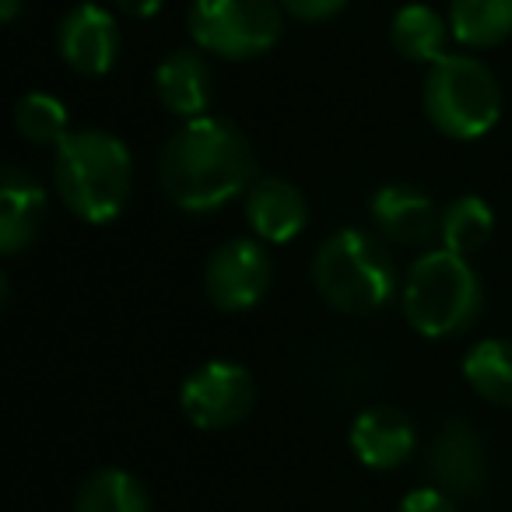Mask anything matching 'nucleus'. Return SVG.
Here are the masks:
<instances>
[{
    "instance_id": "obj_17",
    "label": "nucleus",
    "mask_w": 512,
    "mask_h": 512,
    "mask_svg": "<svg viewBox=\"0 0 512 512\" xmlns=\"http://www.w3.org/2000/svg\"><path fill=\"white\" fill-rule=\"evenodd\" d=\"M453 39L470 50H491L512 36V0H449Z\"/></svg>"
},
{
    "instance_id": "obj_18",
    "label": "nucleus",
    "mask_w": 512,
    "mask_h": 512,
    "mask_svg": "<svg viewBox=\"0 0 512 512\" xmlns=\"http://www.w3.org/2000/svg\"><path fill=\"white\" fill-rule=\"evenodd\" d=\"M463 379L481 400L512 407V341H477L463 358Z\"/></svg>"
},
{
    "instance_id": "obj_16",
    "label": "nucleus",
    "mask_w": 512,
    "mask_h": 512,
    "mask_svg": "<svg viewBox=\"0 0 512 512\" xmlns=\"http://www.w3.org/2000/svg\"><path fill=\"white\" fill-rule=\"evenodd\" d=\"M449 22L428 4H404L390 22V39L397 46V53L414 64H435L439 57H446V39H449Z\"/></svg>"
},
{
    "instance_id": "obj_10",
    "label": "nucleus",
    "mask_w": 512,
    "mask_h": 512,
    "mask_svg": "<svg viewBox=\"0 0 512 512\" xmlns=\"http://www.w3.org/2000/svg\"><path fill=\"white\" fill-rule=\"evenodd\" d=\"M57 46L64 64L74 74L102 78V74L113 71L116 57H120V29H116L113 15L106 8H99V4H78L60 22Z\"/></svg>"
},
{
    "instance_id": "obj_1",
    "label": "nucleus",
    "mask_w": 512,
    "mask_h": 512,
    "mask_svg": "<svg viewBox=\"0 0 512 512\" xmlns=\"http://www.w3.org/2000/svg\"><path fill=\"white\" fill-rule=\"evenodd\" d=\"M256 176V158L246 134L221 116H193L165 141L158 158L162 190L179 211L211 214L246 197Z\"/></svg>"
},
{
    "instance_id": "obj_22",
    "label": "nucleus",
    "mask_w": 512,
    "mask_h": 512,
    "mask_svg": "<svg viewBox=\"0 0 512 512\" xmlns=\"http://www.w3.org/2000/svg\"><path fill=\"white\" fill-rule=\"evenodd\" d=\"M351 0H281V8L299 22H330L337 18Z\"/></svg>"
},
{
    "instance_id": "obj_15",
    "label": "nucleus",
    "mask_w": 512,
    "mask_h": 512,
    "mask_svg": "<svg viewBox=\"0 0 512 512\" xmlns=\"http://www.w3.org/2000/svg\"><path fill=\"white\" fill-rule=\"evenodd\" d=\"M211 67L197 50H176L158 64L155 71V92L169 113L193 120L204 116L211 106Z\"/></svg>"
},
{
    "instance_id": "obj_20",
    "label": "nucleus",
    "mask_w": 512,
    "mask_h": 512,
    "mask_svg": "<svg viewBox=\"0 0 512 512\" xmlns=\"http://www.w3.org/2000/svg\"><path fill=\"white\" fill-rule=\"evenodd\" d=\"M491 232H495V214H491V207L481 197H456L442 211L439 239L453 253L460 256L477 253L481 246H488Z\"/></svg>"
},
{
    "instance_id": "obj_9",
    "label": "nucleus",
    "mask_w": 512,
    "mask_h": 512,
    "mask_svg": "<svg viewBox=\"0 0 512 512\" xmlns=\"http://www.w3.org/2000/svg\"><path fill=\"white\" fill-rule=\"evenodd\" d=\"M428 470H432L435 484L453 498H470L484 488L488 453H484V439L467 418H449L435 432L432 446H428Z\"/></svg>"
},
{
    "instance_id": "obj_13",
    "label": "nucleus",
    "mask_w": 512,
    "mask_h": 512,
    "mask_svg": "<svg viewBox=\"0 0 512 512\" xmlns=\"http://www.w3.org/2000/svg\"><path fill=\"white\" fill-rule=\"evenodd\" d=\"M418 446L414 425L397 407H369L351 425V449L372 470H393L407 463Z\"/></svg>"
},
{
    "instance_id": "obj_6",
    "label": "nucleus",
    "mask_w": 512,
    "mask_h": 512,
    "mask_svg": "<svg viewBox=\"0 0 512 512\" xmlns=\"http://www.w3.org/2000/svg\"><path fill=\"white\" fill-rule=\"evenodd\" d=\"M281 0H193L190 36L204 53L253 60L278 46L285 32Z\"/></svg>"
},
{
    "instance_id": "obj_8",
    "label": "nucleus",
    "mask_w": 512,
    "mask_h": 512,
    "mask_svg": "<svg viewBox=\"0 0 512 512\" xmlns=\"http://www.w3.org/2000/svg\"><path fill=\"white\" fill-rule=\"evenodd\" d=\"M271 281V256L253 239H228L207 256L204 292L221 313H246L260 306L264 295L271 292Z\"/></svg>"
},
{
    "instance_id": "obj_11",
    "label": "nucleus",
    "mask_w": 512,
    "mask_h": 512,
    "mask_svg": "<svg viewBox=\"0 0 512 512\" xmlns=\"http://www.w3.org/2000/svg\"><path fill=\"white\" fill-rule=\"evenodd\" d=\"M50 200L32 172L8 165L0 172V253L15 256L36 242L46 225Z\"/></svg>"
},
{
    "instance_id": "obj_14",
    "label": "nucleus",
    "mask_w": 512,
    "mask_h": 512,
    "mask_svg": "<svg viewBox=\"0 0 512 512\" xmlns=\"http://www.w3.org/2000/svg\"><path fill=\"white\" fill-rule=\"evenodd\" d=\"M246 221L260 239L292 242L309 225V204L295 183L267 176L246 190Z\"/></svg>"
},
{
    "instance_id": "obj_23",
    "label": "nucleus",
    "mask_w": 512,
    "mask_h": 512,
    "mask_svg": "<svg viewBox=\"0 0 512 512\" xmlns=\"http://www.w3.org/2000/svg\"><path fill=\"white\" fill-rule=\"evenodd\" d=\"M397 512H456L453 495H446L442 488H418L411 495H404Z\"/></svg>"
},
{
    "instance_id": "obj_25",
    "label": "nucleus",
    "mask_w": 512,
    "mask_h": 512,
    "mask_svg": "<svg viewBox=\"0 0 512 512\" xmlns=\"http://www.w3.org/2000/svg\"><path fill=\"white\" fill-rule=\"evenodd\" d=\"M22 8H25V0H0V22L11 25L18 15H22Z\"/></svg>"
},
{
    "instance_id": "obj_2",
    "label": "nucleus",
    "mask_w": 512,
    "mask_h": 512,
    "mask_svg": "<svg viewBox=\"0 0 512 512\" xmlns=\"http://www.w3.org/2000/svg\"><path fill=\"white\" fill-rule=\"evenodd\" d=\"M57 193L74 218L106 225L120 218L134 183V158L109 130H71L53 158Z\"/></svg>"
},
{
    "instance_id": "obj_24",
    "label": "nucleus",
    "mask_w": 512,
    "mask_h": 512,
    "mask_svg": "<svg viewBox=\"0 0 512 512\" xmlns=\"http://www.w3.org/2000/svg\"><path fill=\"white\" fill-rule=\"evenodd\" d=\"M165 0H116V8L130 18H155Z\"/></svg>"
},
{
    "instance_id": "obj_21",
    "label": "nucleus",
    "mask_w": 512,
    "mask_h": 512,
    "mask_svg": "<svg viewBox=\"0 0 512 512\" xmlns=\"http://www.w3.org/2000/svg\"><path fill=\"white\" fill-rule=\"evenodd\" d=\"M15 127L25 141L32 144H53L57 148L71 130H67V109L60 99L46 92H29L15 106Z\"/></svg>"
},
{
    "instance_id": "obj_19",
    "label": "nucleus",
    "mask_w": 512,
    "mask_h": 512,
    "mask_svg": "<svg viewBox=\"0 0 512 512\" xmlns=\"http://www.w3.org/2000/svg\"><path fill=\"white\" fill-rule=\"evenodd\" d=\"M74 512H151V498L134 474L102 467L78 488Z\"/></svg>"
},
{
    "instance_id": "obj_12",
    "label": "nucleus",
    "mask_w": 512,
    "mask_h": 512,
    "mask_svg": "<svg viewBox=\"0 0 512 512\" xmlns=\"http://www.w3.org/2000/svg\"><path fill=\"white\" fill-rule=\"evenodd\" d=\"M369 211L379 235H386L397 246H425V242H432L439 235L442 211L418 186H404V183L383 186L372 197Z\"/></svg>"
},
{
    "instance_id": "obj_7",
    "label": "nucleus",
    "mask_w": 512,
    "mask_h": 512,
    "mask_svg": "<svg viewBox=\"0 0 512 512\" xmlns=\"http://www.w3.org/2000/svg\"><path fill=\"white\" fill-rule=\"evenodd\" d=\"M256 404V383L239 362H207L186 376L179 407L200 432H225L249 418Z\"/></svg>"
},
{
    "instance_id": "obj_4",
    "label": "nucleus",
    "mask_w": 512,
    "mask_h": 512,
    "mask_svg": "<svg viewBox=\"0 0 512 512\" xmlns=\"http://www.w3.org/2000/svg\"><path fill=\"white\" fill-rule=\"evenodd\" d=\"M481 313V278L467 256L439 246L414 260L404 281V316L425 337H456Z\"/></svg>"
},
{
    "instance_id": "obj_3",
    "label": "nucleus",
    "mask_w": 512,
    "mask_h": 512,
    "mask_svg": "<svg viewBox=\"0 0 512 512\" xmlns=\"http://www.w3.org/2000/svg\"><path fill=\"white\" fill-rule=\"evenodd\" d=\"M313 285L337 313L372 316L397 292V267L379 239L362 228H341L316 249Z\"/></svg>"
},
{
    "instance_id": "obj_5",
    "label": "nucleus",
    "mask_w": 512,
    "mask_h": 512,
    "mask_svg": "<svg viewBox=\"0 0 512 512\" xmlns=\"http://www.w3.org/2000/svg\"><path fill=\"white\" fill-rule=\"evenodd\" d=\"M421 102L439 134L453 141H477L502 116V88L498 78L467 53H446L428 64Z\"/></svg>"
}]
</instances>
